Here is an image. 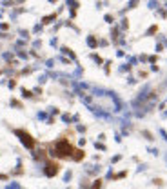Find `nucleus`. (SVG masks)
Masks as SVG:
<instances>
[{
  "instance_id": "f257e3e1",
  "label": "nucleus",
  "mask_w": 167,
  "mask_h": 189,
  "mask_svg": "<svg viewBox=\"0 0 167 189\" xmlns=\"http://www.w3.org/2000/svg\"><path fill=\"white\" fill-rule=\"evenodd\" d=\"M71 153H75L73 146H71L67 140H60V142L56 144V147H55V153H53V154L62 156V158H67V156H71Z\"/></svg>"
},
{
  "instance_id": "f03ea898",
  "label": "nucleus",
  "mask_w": 167,
  "mask_h": 189,
  "mask_svg": "<svg viewBox=\"0 0 167 189\" xmlns=\"http://www.w3.org/2000/svg\"><path fill=\"white\" fill-rule=\"evenodd\" d=\"M15 135H16V136H20V140H22V144H24L26 147H29V149H33V147H35V140H33V136H31L29 133L16 129V131H15Z\"/></svg>"
},
{
  "instance_id": "7ed1b4c3",
  "label": "nucleus",
  "mask_w": 167,
  "mask_h": 189,
  "mask_svg": "<svg viewBox=\"0 0 167 189\" xmlns=\"http://www.w3.org/2000/svg\"><path fill=\"white\" fill-rule=\"evenodd\" d=\"M56 173H58V165L53 164V162H49V164L45 165V175H47V176H55Z\"/></svg>"
},
{
  "instance_id": "20e7f679",
  "label": "nucleus",
  "mask_w": 167,
  "mask_h": 189,
  "mask_svg": "<svg viewBox=\"0 0 167 189\" xmlns=\"http://www.w3.org/2000/svg\"><path fill=\"white\" fill-rule=\"evenodd\" d=\"M87 44H89L91 47H94V45H96V40H94L93 37H89V38H87Z\"/></svg>"
},
{
  "instance_id": "39448f33",
  "label": "nucleus",
  "mask_w": 167,
  "mask_h": 189,
  "mask_svg": "<svg viewBox=\"0 0 167 189\" xmlns=\"http://www.w3.org/2000/svg\"><path fill=\"white\" fill-rule=\"evenodd\" d=\"M100 184H102V182H100V180H96V182H94V187H93V189H100Z\"/></svg>"
}]
</instances>
